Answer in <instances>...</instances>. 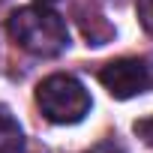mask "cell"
Returning <instances> with one entry per match:
<instances>
[{"label":"cell","mask_w":153,"mask_h":153,"mask_svg":"<svg viewBox=\"0 0 153 153\" xmlns=\"http://www.w3.org/2000/svg\"><path fill=\"white\" fill-rule=\"evenodd\" d=\"M6 30L18 48L33 57H57L69 48L66 21L45 6H21L9 15Z\"/></svg>","instance_id":"6da1fadb"},{"label":"cell","mask_w":153,"mask_h":153,"mask_svg":"<svg viewBox=\"0 0 153 153\" xmlns=\"http://www.w3.org/2000/svg\"><path fill=\"white\" fill-rule=\"evenodd\" d=\"M36 105L45 114V120L69 126V123H81L90 114L93 99H90L87 87L75 78V75L54 72V75H48V78L39 81V87H36Z\"/></svg>","instance_id":"7a4b0ae2"},{"label":"cell","mask_w":153,"mask_h":153,"mask_svg":"<svg viewBox=\"0 0 153 153\" xmlns=\"http://www.w3.org/2000/svg\"><path fill=\"white\" fill-rule=\"evenodd\" d=\"M99 81L114 99H132L153 84V69L141 57H120L99 69Z\"/></svg>","instance_id":"3957f363"},{"label":"cell","mask_w":153,"mask_h":153,"mask_svg":"<svg viewBox=\"0 0 153 153\" xmlns=\"http://www.w3.org/2000/svg\"><path fill=\"white\" fill-rule=\"evenodd\" d=\"M24 147V132L18 120L9 114L6 105H0V153H21Z\"/></svg>","instance_id":"277c9868"},{"label":"cell","mask_w":153,"mask_h":153,"mask_svg":"<svg viewBox=\"0 0 153 153\" xmlns=\"http://www.w3.org/2000/svg\"><path fill=\"white\" fill-rule=\"evenodd\" d=\"M135 9H138V21L147 33H153V0H135Z\"/></svg>","instance_id":"5b68a950"},{"label":"cell","mask_w":153,"mask_h":153,"mask_svg":"<svg viewBox=\"0 0 153 153\" xmlns=\"http://www.w3.org/2000/svg\"><path fill=\"white\" fill-rule=\"evenodd\" d=\"M132 129H135V135H138L144 144H150V147H153V114H150V117H144V120H135V126H132Z\"/></svg>","instance_id":"8992f818"},{"label":"cell","mask_w":153,"mask_h":153,"mask_svg":"<svg viewBox=\"0 0 153 153\" xmlns=\"http://www.w3.org/2000/svg\"><path fill=\"white\" fill-rule=\"evenodd\" d=\"M93 153H126V150H123L120 144H114V141H102V144H99Z\"/></svg>","instance_id":"52a82bcc"},{"label":"cell","mask_w":153,"mask_h":153,"mask_svg":"<svg viewBox=\"0 0 153 153\" xmlns=\"http://www.w3.org/2000/svg\"><path fill=\"white\" fill-rule=\"evenodd\" d=\"M108 3H114V6H120V3H126V0H108Z\"/></svg>","instance_id":"ba28073f"},{"label":"cell","mask_w":153,"mask_h":153,"mask_svg":"<svg viewBox=\"0 0 153 153\" xmlns=\"http://www.w3.org/2000/svg\"><path fill=\"white\" fill-rule=\"evenodd\" d=\"M39 3H54V0H39Z\"/></svg>","instance_id":"9c48e42d"}]
</instances>
